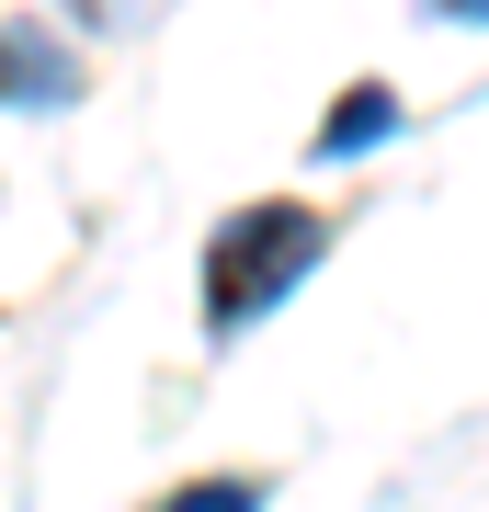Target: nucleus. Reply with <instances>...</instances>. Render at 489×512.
<instances>
[{
  "mask_svg": "<svg viewBox=\"0 0 489 512\" xmlns=\"http://www.w3.org/2000/svg\"><path fill=\"white\" fill-rule=\"evenodd\" d=\"M148 512H262V478H182V490H160Z\"/></svg>",
  "mask_w": 489,
  "mask_h": 512,
  "instance_id": "obj_4",
  "label": "nucleus"
},
{
  "mask_svg": "<svg viewBox=\"0 0 489 512\" xmlns=\"http://www.w3.org/2000/svg\"><path fill=\"white\" fill-rule=\"evenodd\" d=\"M433 23H489V0H421Z\"/></svg>",
  "mask_w": 489,
  "mask_h": 512,
  "instance_id": "obj_5",
  "label": "nucleus"
},
{
  "mask_svg": "<svg viewBox=\"0 0 489 512\" xmlns=\"http://www.w3.org/2000/svg\"><path fill=\"white\" fill-rule=\"evenodd\" d=\"M0 92H35V114H57V103H80V57L46 35V23H12V35H0Z\"/></svg>",
  "mask_w": 489,
  "mask_h": 512,
  "instance_id": "obj_2",
  "label": "nucleus"
},
{
  "mask_svg": "<svg viewBox=\"0 0 489 512\" xmlns=\"http://www.w3.org/2000/svg\"><path fill=\"white\" fill-rule=\"evenodd\" d=\"M376 137H399V92H387V80H353V92L330 103V126H319V160H364Z\"/></svg>",
  "mask_w": 489,
  "mask_h": 512,
  "instance_id": "obj_3",
  "label": "nucleus"
},
{
  "mask_svg": "<svg viewBox=\"0 0 489 512\" xmlns=\"http://www.w3.org/2000/svg\"><path fill=\"white\" fill-rule=\"evenodd\" d=\"M330 251V217L308 194H262L205 239V330H251L273 296H296V274Z\"/></svg>",
  "mask_w": 489,
  "mask_h": 512,
  "instance_id": "obj_1",
  "label": "nucleus"
}]
</instances>
